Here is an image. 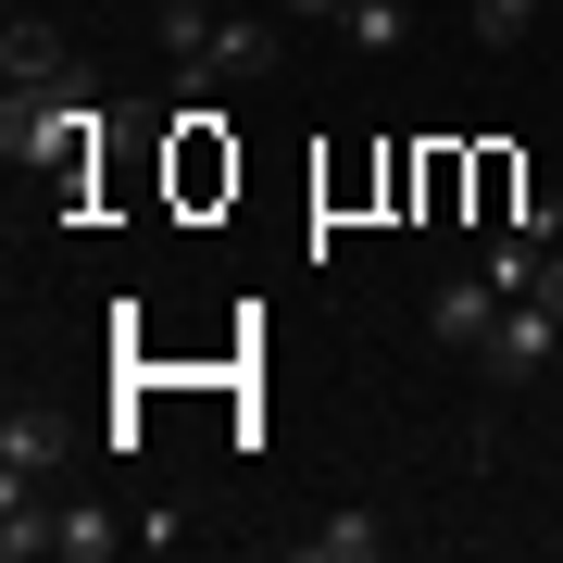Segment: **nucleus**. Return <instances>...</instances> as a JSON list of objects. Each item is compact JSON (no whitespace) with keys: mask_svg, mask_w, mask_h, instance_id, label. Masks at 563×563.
I'll return each mask as SVG.
<instances>
[{"mask_svg":"<svg viewBox=\"0 0 563 563\" xmlns=\"http://www.w3.org/2000/svg\"><path fill=\"white\" fill-rule=\"evenodd\" d=\"M88 125H101V88H76V101H0V163H13V176H63V188H76Z\"/></svg>","mask_w":563,"mask_h":563,"instance_id":"2","label":"nucleus"},{"mask_svg":"<svg viewBox=\"0 0 563 563\" xmlns=\"http://www.w3.org/2000/svg\"><path fill=\"white\" fill-rule=\"evenodd\" d=\"M539 13H563V0H476V38H488V51H514Z\"/></svg>","mask_w":563,"mask_h":563,"instance_id":"11","label":"nucleus"},{"mask_svg":"<svg viewBox=\"0 0 563 563\" xmlns=\"http://www.w3.org/2000/svg\"><path fill=\"white\" fill-rule=\"evenodd\" d=\"M276 13H288V25H339L351 0H276Z\"/></svg>","mask_w":563,"mask_h":563,"instance_id":"12","label":"nucleus"},{"mask_svg":"<svg viewBox=\"0 0 563 563\" xmlns=\"http://www.w3.org/2000/svg\"><path fill=\"white\" fill-rule=\"evenodd\" d=\"M125 539H139V526L101 514V501H63V514H51V563H113Z\"/></svg>","mask_w":563,"mask_h":563,"instance_id":"7","label":"nucleus"},{"mask_svg":"<svg viewBox=\"0 0 563 563\" xmlns=\"http://www.w3.org/2000/svg\"><path fill=\"white\" fill-rule=\"evenodd\" d=\"M339 38H351V51H401V38H413V13H401V0H351Z\"/></svg>","mask_w":563,"mask_h":563,"instance_id":"10","label":"nucleus"},{"mask_svg":"<svg viewBox=\"0 0 563 563\" xmlns=\"http://www.w3.org/2000/svg\"><path fill=\"white\" fill-rule=\"evenodd\" d=\"M63 413H38V401H13V426H0V488H51L63 476Z\"/></svg>","mask_w":563,"mask_h":563,"instance_id":"5","label":"nucleus"},{"mask_svg":"<svg viewBox=\"0 0 563 563\" xmlns=\"http://www.w3.org/2000/svg\"><path fill=\"white\" fill-rule=\"evenodd\" d=\"M488 376H501V388H539L551 376V363H563V313L539 301V288H526V301H501V325H488Z\"/></svg>","mask_w":563,"mask_h":563,"instance_id":"3","label":"nucleus"},{"mask_svg":"<svg viewBox=\"0 0 563 563\" xmlns=\"http://www.w3.org/2000/svg\"><path fill=\"white\" fill-rule=\"evenodd\" d=\"M0 88H13V101H76V88H88V51H63L51 38V25H0Z\"/></svg>","mask_w":563,"mask_h":563,"instance_id":"4","label":"nucleus"},{"mask_svg":"<svg viewBox=\"0 0 563 563\" xmlns=\"http://www.w3.org/2000/svg\"><path fill=\"white\" fill-rule=\"evenodd\" d=\"M488 325H501V288H488V276H451L439 301H426V339H439V351H488Z\"/></svg>","mask_w":563,"mask_h":563,"instance_id":"6","label":"nucleus"},{"mask_svg":"<svg viewBox=\"0 0 563 563\" xmlns=\"http://www.w3.org/2000/svg\"><path fill=\"white\" fill-rule=\"evenodd\" d=\"M539 301H551V313H563V239H551V251H539Z\"/></svg>","mask_w":563,"mask_h":563,"instance_id":"13","label":"nucleus"},{"mask_svg":"<svg viewBox=\"0 0 563 563\" xmlns=\"http://www.w3.org/2000/svg\"><path fill=\"white\" fill-rule=\"evenodd\" d=\"M151 51L188 88L201 76H276V25H251L239 0H151Z\"/></svg>","mask_w":563,"mask_h":563,"instance_id":"1","label":"nucleus"},{"mask_svg":"<svg viewBox=\"0 0 563 563\" xmlns=\"http://www.w3.org/2000/svg\"><path fill=\"white\" fill-rule=\"evenodd\" d=\"M301 551H313V563H376V551H388V526H376V514H325Z\"/></svg>","mask_w":563,"mask_h":563,"instance_id":"9","label":"nucleus"},{"mask_svg":"<svg viewBox=\"0 0 563 563\" xmlns=\"http://www.w3.org/2000/svg\"><path fill=\"white\" fill-rule=\"evenodd\" d=\"M51 514L63 501H38V488H0V563H51Z\"/></svg>","mask_w":563,"mask_h":563,"instance_id":"8","label":"nucleus"}]
</instances>
